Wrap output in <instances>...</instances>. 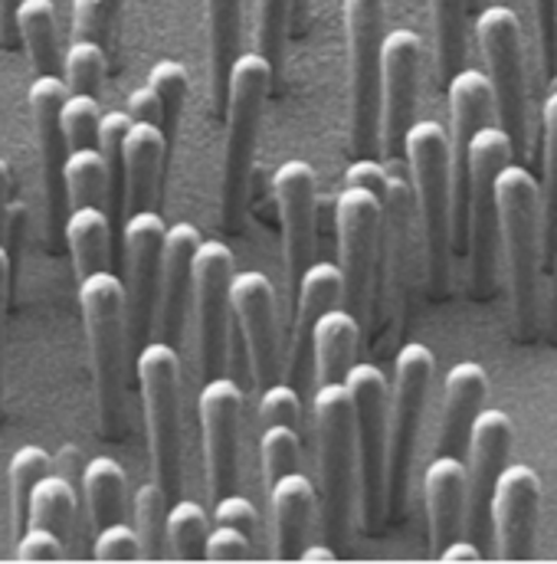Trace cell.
<instances>
[{"instance_id": "9c48e42d", "label": "cell", "mask_w": 557, "mask_h": 564, "mask_svg": "<svg viewBox=\"0 0 557 564\" xmlns=\"http://www.w3.org/2000/svg\"><path fill=\"white\" fill-rule=\"evenodd\" d=\"M414 187L407 174V161H387V187L381 197V250H378V276L381 285L374 289L378 305H371V325L381 328L391 322L394 332L404 328L407 299H411V273H414Z\"/></svg>"}, {"instance_id": "ac0fdd59", "label": "cell", "mask_w": 557, "mask_h": 564, "mask_svg": "<svg viewBox=\"0 0 557 564\" xmlns=\"http://www.w3.org/2000/svg\"><path fill=\"white\" fill-rule=\"evenodd\" d=\"M243 391L230 378H210L200 391V430L210 496L220 499L240 482V436H243Z\"/></svg>"}, {"instance_id": "b9f144b4", "label": "cell", "mask_w": 557, "mask_h": 564, "mask_svg": "<svg viewBox=\"0 0 557 564\" xmlns=\"http://www.w3.org/2000/svg\"><path fill=\"white\" fill-rule=\"evenodd\" d=\"M148 86L161 99V116H164L161 132L171 141L177 132V122H181V109L187 102V73L177 59H157L148 73Z\"/></svg>"}, {"instance_id": "db71d44e", "label": "cell", "mask_w": 557, "mask_h": 564, "mask_svg": "<svg viewBox=\"0 0 557 564\" xmlns=\"http://www.w3.org/2000/svg\"><path fill=\"white\" fill-rule=\"evenodd\" d=\"M345 187H364L378 197H384L387 187V164L378 158H354L345 171Z\"/></svg>"}, {"instance_id": "d6a6232c", "label": "cell", "mask_w": 557, "mask_h": 564, "mask_svg": "<svg viewBox=\"0 0 557 564\" xmlns=\"http://www.w3.org/2000/svg\"><path fill=\"white\" fill-rule=\"evenodd\" d=\"M13 33L23 40L36 73L59 76V43H56V7L53 0H20L13 10Z\"/></svg>"}, {"instance_id": "7a4b0ae2", "label": "cell", "mask_w": 557, "mask_h": 564, "mask_svg": "<svg viewBox=\"0 0 557 564\" xmlns=\"http://www.w3.org/2000/svg\"><path fill=\"white\" fill-rule=\"evenodd\" d=\"M404 161L414 187L426 282L433 295H446L452 263V171L449 132L436 119H417L404 139Z\"/></svg>"}, {"instance_id": "03108f58", "label": "cell", "mask_w": 557, "mask_h": 564, "mask_svg": "<svg viewBox=\"0 0 557 564\" xmlns=\"http://www.w3.org/2000/svg\"><path fill=\"white\" fill-rule=\"evenodd\" d=\"M335 558H338V552L328 545H312V549L298 552V562H335Z\"/></svg>"}, {"instance_id": "7dc6e473", "label": "cell", "mask_w": 557, "mask_h": 564, "mask_svg": "<svg viewBox=\"0 0 557 564\" xmlns=\"http://www.w3.org/2000/svg\"><path fill=\"white\" fill-rule=\"evenodd\" d=\"M125 0H73V40H96L106 46Z\"/></svg>"}, {"instance_id": "816d5d0a", "label": "cell", "mask_w": 557, "mask_h": 564, "mask_svg": "<svg viewBox=\"0 0 557 564\" xmlns=\"http://www.w3.org/2000/svg\"><path fill=\"white\" fill-rule=\"evenodd\" d=\"M250 555H253V539L250 535H243L240 529H230V525L210 529L207 545H204L207 562H247Z\"/></svg>"}, {"instance_id": "91938a15", "label": "cell", "mask_w": 557, "mask_h": 564, "mask_svg": "<svg viewBox=\"0 0 557 564\" xmlns=\"http://www.w3.org/2000/svg\"><path fill=\"white\" fill-rule=\"evenodd\" d=\"M7 292H10V257L0 243V414H3V328H7Z\"/></svg>"}, {"instance_id": "74e56055", "label": "cell", "mask_w": 557, "mask_h": 564, "mask_svg": "<svg viewBox=\"0 0 557 564\" xmlns=\"http://www.w3.org/2000/svg\"><path fill=\"white\" fill-rule=\"evenodd\" d=\"M542 224H545V257L555 237L557 217V79L542 102Z\"/></svg>"}, {"instance_id": "6f0895ef", "label": "cell", "mask_w": 557, "mask_h": 564, "mask_svg": "<svg viewBox=\"0 0 557 564\" xmlns=\"http://www.w3.org/2000/svg\"><path fill=\"white\" fill-rule=\"evenodd\" d=\"M125 112H129L132 122H154L157 129H161V119H164V116H161V99L154 96V89H151L148 83L129 96Z\"/></svg>"}, {"instance_id": "f5cc1de1", "label": "cell", "mask_w": 557, "mask_h": 564, "mask_svg": "<svg viewBox=\"0 0 557 564\" xmlns=\"http://www.w3.org/2000/svg\"><path fill=\"white\" fill-rule=\"evenodd\" d=\"M214 522H217V525L240 529L243 535L253 539V535H256V525H260V516H256V506H253L247 496H240V492L233 489V492L214 499Z\"/></svg>"}, {"instance_id": "003e7915", "label": "cell", "mask_w": 557, "mask_h": 564, "mask_svg": "<svg viewBox=\"0 0 557 564\" xmlns=\"http://www.w3.org/2000/svg\"><path fill=\"white\" fill-rule=\"evenodd\" d=\"M551 76L557 79V0H555V63H551Z\"/></svg>"}, {"instance_id": "60d3db41", "label": "cell", "mask_w": 557, "mask_h": 564, "mask_svg": "<svg viewBox=\"0 0 557 564\" xmlns=\"http://www.w3.org/2000/svg\"><path fill=\"white\" fill-rule=\"evenodd\" d=\"M167 506L171 496L157 482H144L135 492V532H139L141 558L157 562L167 555Z\"/></svg>"}, {"instance_id": "f35d334b", "label": "cell", "mask_w": 557, "mask_h": 564, "mask_svg": "<svg viewBox=\"0 0 557 564\" xmlns=\"http://www.w3.org/2000/svg\"><path fill=\"white\" fill-rule=\"evenodd\" d=\"M46 473H50V453L43 446H20L10 456L7 479H10V506H13L17 535L30 525V496Z\"/></svg>"}, {"instance_id": "7c38bea8", "label": "cell", "mask_w": 557, "mask_h": 564, "mask_svg": "<svg viewBox=\"0 0 557 564\" xmlns=\"http://www.w3.org/2000/svg\"><path fill=\"white\" fill-rule=\"evenodd\" d=\"M476 40L485 59V79L492 86V112L499 129L512 139L515 154H528V73L522 23L515 10L495 3L479 13Z\"/></svg>"}, {"instance_id": "5bb4252c", "label": "cell", "mask_w": 557, "mask_h": 564, "mask_svg": "<svg viewBox=\"0 0 557 564\" xmlns=\"http://www.w3.org/2000/svg\"><path fill=\"white\" fill-rule=\"evenodd\" d=\"M233 253L220 240H200L194 253V328L204 381L220 378L227 368L230 345V282H233Z\"/></svg>"}, {"instance_id": "30bf717a", "label": "cell", "mask_w": 557, "mask_h": 564, "mask_svg": "<svg viewBox=\"0 0 557 564\" xmlns=\"http://www.w3.org/2000/svg\"><path fill=\"white\" fill-rule=\"evenodd\" d=\"M433 368H436L433 351L423 341L404 345L394 361V384L387 404V519L394 522H401L407 512L411 473H414Z\"/></svg>"}, {"instance_id": "f546056e", "label": "cell", "mask_w": 557, "mask_h": 564, "mask_svg": "<svg viewBox=\"0 0 557 564\" xmlns=\"http://www.w3.org/2000/svg\"><path fill=\"white\" fill-rule=\"evenodd\" d=\"M361 341V318L341 305H331L318 315L312 328V375L318 384L345 381L348 368L354 365V351Z\"/></svg>"}, {"instance_id": "44dd1931", "label": "cell", "mask_w": 557, "mask_h": 564, "mask_svg": "<svg viewBox=\"0 0 557 564\" xmlns=\"http://www.w3.org/2000/svg\"><path fill=\"white\" fill-rule=\"evenodd\" d=\"M282 220V253H285V282L288 295L302 280L305 267L312 263L315 247V207H318V181L308 161H285L273 177Z\"/></svg>"}, {"instance_id": "603a6c76", "label": "cell", "mask_w": 557, "mask_h": 564, "mask_svg": "<svg viewBox=\"0 0 557 564\" xmlns=\"http://www.w3.org/2000/svg\"><path fill=\"white\" fill-rule=\"evenodd\" d=\"M230 312L237 315L247 351H250V368L260 388L273 384L278 375V318H276V289L270 276L247 270L233 273L230 282Z\"/></svg>"}, {"instance_id": "e7e4bbea", "label": "cell", "mask_w": 557, "mask_h": 564, "mask_svg": "<svg viewBox=\"0 0 557 564\" xmlns=\"http://www.w3.org/2000/svg\"><path fill=\"white\" fill-rule=\"evenodd\" d=\"M7 204H10V167L0 158V237H3V224H7Z\"/></svg>"}, {"instance_id": "681fc988", "label": "cell", "mask_w": 557, "mask_h": 564, "mask_svg": "<svg viewBox=\"0 0 557 564\" xmlns=\"http://www.w3.org/2000/svg\"><path fill=\"white\" fill-rule=\"evenodd\" d=\"M92 555L99 562H139V532L125 522H109V525L96 529Z\"/></svg>"}, {"instance_id": "7402d4cb", "label": "cell", "mask_w": 557, "mask_h": 564, "mask_svg": "<svg viewBox=\"0 0 557 564\" xmlns=\"http://www.w3.org/2000/svg\"><path fill=\"white\" fill-rule=\"evenodd\" d=\"M489 512H492L495 555L505 562L528 558L542 516V476L525 463L505 466L495 482Z\"/></svg>"}, {"instance_id": "e0dca14e", "label": "cell", "mask_w": 557, "mask_h": 564, "mask_svg": "<svg viewBox=\"0 0 557 564\" xmlns=\"http://www.w3.org/2000/svg\"><path fill=\"white\" fill-rule=\"evenodd\" d=\"M423 43L414 30L384 33L381 46V151L387 161L404 158V139L417 122Z\"/></svg>"}, {"instance_id": "83f0119b", "label": "cell", "mask_w": 557, "mask_h": 564, "mask_svg": "<svg viewBox=\"0 0 557 564\" xmlns=\"http://www.w3.org/2000/svg\"><path fill=\"white\" fill-rule=\"evenodd\" d=\"M164 132L154 122H132L129 135L122 144V174H125V191H122V214H135L151 207L157 197L161 171H164V154H167Z\"/></svg>"}, {"instance_id": "4dcf8cb0", "label": "cell", "mask_w": 557, "mask_h": 564, "mask_svg": "<svg viewBox=\"0 0 557 564\" xmlns=\"http://www.w3.org/2000/svg\"><path fill=\"white\" fill-rule=\"evenodd\" d=\"M207 7V63H210V102L214 112H223L227 79L233 59L240 56L243 36V0H204Z\"/></svg>"}, {"instance_id": "6da1fadb", "label": "cell", "mask_w": 557, "mask_h": 564, "mask_svg": "<svg viewBox=\"0 0 557 564\" xmlns=\"http://www.w3.org/2000/svg\"><path fill=\"white\" fill-rule=\"evenodd\" d=\"M499 207V250L505 257L512 332L518 341H532L542 328V267H545V224L538 177L509 161L495 177Z\"/></svg>"}, {"instance_id": "8992f818", "label": "cell", "mask_w": 557, "mask_h": 564, "mask_svg": "<svg viewBox=\"0 0 557 564\" xmlns=\"http://www.w3.org/2000/svg\"><path fill=\"white\" fill-rule=\"evenodd\" d=\"M354 411V456H358V516L368 535L387 522V404L391 381L378 365H351L345 375Z\"/></svg>"}, {"instance_id": "52a82bcc", "label": "cell", "mask_w": 557, "mask_h": 564, "mask_svg": "<svg viewBox=\"0 0 557 564\" xmlns=\"http://www.w3.org/2000/svg\"><path fill=\"white\" fill-rule=\"evenodd\" d=\"M387 0H345L348 36V141L358 158L381 151V46Z\"/></svg>"}, {"instance_id": "f1b7e54d", "label": "cell", "mask_w": 557, "mask_h": 564, "mask_svg": "<svg viewBox=\"0 0 557 564\" xmlns=\"http://www.w3.org/2000/svg\"><path fill=\"white\" fill-rule=\"evenodd\" d=\"M270 502H273V532H276V549L273 555L282 562L298 558V552L305 549L312 519H315V506H318V492L312 486L308 476L285 473L270 486Z\"/></svg>"}, {"instance_id": "3957f363", "label": "cell", "mask_w": 557, "mask_h": 564, "mask_svg": "<svg viewBox=\"0 0 557 564\" xmlns=\"http://www.w3.org/2000/svg\"><path fill=\"white\" fill-rule=\"evenodd\" d=\"M273 66L263 53H240L233 59L227 79V144H223V167H220V227L240 230L250 197L253 158L263 129L266 99L273 93Z\"/></svg>"}, {"instance_id": "be15d7a7", "label": "cell", "mask_w": 557, "mask_h": 564, "mask_svg": "<svg viewBox=\"0 0 557 564\" xmlns=\"http://www.w3.org/2000/svg\"><path fill=\"white\" fill-rule=\"evenodd\" d=\"M20 0H0V40L3 43H13L17 33H13V10H17Z\"/></svg>"}, {"instance_id": "4fadbf2b", "label": "cell", "mask_w": 557, "mask_h": 564, "mask_svg": "<svg viewBox=\"0 0 557 564\" xmlns=\"http://www.w3.org/2000/svg\"><path fill=\"white\" fill-rule=\"evenodd\" d=\"M341 302L358 318L371 315L378 250H381V197L364 187H345L335 204Z\"/></svg>"}, {"instance_id": "5b68a950", "label": "cell", "mask_w": 557, "mask_h": 564, "mask_svg": "<svg viewBox=\"0 0 557 564\" xmlns=\"http://www.w3.org/2000/svg\"><path fill=\"white\" fill-rule=\"evenodd\" d=\"M312 430L321 486V529L328 542H348L358 502L354 411L345 381L318 384L312 398Z\"/></svg>"}, {"instance_id": "11a10c76", "label": "cell", "mask_w": 557, "mask_h": 564, "mask_svg": "<svg viewBox=\"0 0 557 564\" xmlns=\"http://www.w3.org/2000/svg\"><path fill=\"white\" fill-rule=\"evenodd\" d=\"M532 13H535L542 66L551 73V63H555V0H532Z\"/></svg>"}, {"instance_id": "e575fe53", "label": "cell", "mask_w": 557, "mask_h": 564, "mask_svg": "<svg viewBox=\"0 0 557 564\" xmlns=\"http://www.w3.org/2000/svg\"><path fill=\"white\" fill-rule=\"evenodd\" d=\"M79 492L59 476V473H46L33 496H30V525H46L56 532V539L63 545H69L73 539V522H76V509H79Z\"/></svg>"}, {"instance_id": "d590c367", "label": "cell", "mask_w": 557, "mask_h": 564, "mask_svg": "<svg viewBox=\"0 0 557 564\" xmlns=\"http://www.w3.org/2000/svg\"><path fill=\"white\" fill-rule=\"evenodd\" d=\"M466 13L469 0H429L433 17V50H436V73L446 83L466 59Z\"/></svg>"}, {"instance_id": "1f68e13d", "label": "cell", "mask_w": 557, "mask_h": 564, "mask_svg": "<svg viewBox=\"0 0 557 564\" xmlns=\"http://www.w3.org/2000/svg\"><path fill=\"white\" fill-rule=\"evenodd\" d=\"M63 237L73 253L76 276H89L99 270H109L112 260V217L99 204H83L73 207L69 217L63 220Z\"/></svg>"}, {"instance_id": "f6af8a7d", "label": "cell", "mask_w": 557, "mask_h": 564, "mask_svg": "<svg viewBox=\"0 0 557 564\" xmlns=\"http://www.w3.org/2000/svg\"><path fill=\"white\" fill-rule=\"evenodd\" d=\"M288 7L292 0H256V53L266 56L273 73H278L288 43Z\"/></svg>"}, {"instance_id": "ab89813d", "label": "cell", "mask_w": 557, "mask_h": 564, "mask_svg": "<svg viewBox=\"0 0 557 564\" xmlns=\"http://www.w3.org/2000/svg\"><path fill=\"white\" fill-rule=\"evenodd\" d=\"M167 545L174 558H187L197 562L204 558V545L210 535V516L200 502L194 499H177L174 506H167Z\"/></svg>"}, {"instance_id": "d6986e66", "label": "cell", "mask_w": 557, "mask_h": 564, "mask_svg": "<svg viewBox=\"0 0 557 564\" xmlns=\"http://www.w3.org/2000/svg\"><path fill=\"white\" fill-rule=\"evenodd\" d=\"M164 220L157 210L144 207L125 217L122 243H125V318L129 338L141 345L151 332L157 308V282H161V253H164Z\"/></svg>"}, {"instance_id": "d4e9b609", "label": "cell", "mask_w": 557, "mask_h": 564, "mask_svg": "<svg viewBox=\"0 0 557 564\" xmlns=\"http://www.w3.org/2000/svg\"><path fill=\"white\" fill-rule=\"evenodd\" d=\"M341 302V270L338 263H308L292 295V355H288V381L298 388L312 375V328L321 312Z\"/></svg>"}, {"instance_id": "6125c7cd", "label": "cell", "mask_w": 557, "mask_h": 564, "mask_svg": "<svg viewBox=\"0 0 557 564\" xmlns=\"http://www.w3.org/2000/svg\"><path fill=\"white\" fill-rule=\"evenodd\" d=\"M308 26V0H292L288 7V36H302Z\"/></svg>"}, {"instance_id": "484cf974", "label": "cell", "mask_w": 557, "mask_h": 564, "mask_svg": "<svg viewBox=\"0 0 557 564\" xmlns=\"http://www.w3.org/2000/svg\"><path fill=\"white\" fill-rule=\"evenodd\" d=\"M423 502L429 525V549L439 555L466 529V463L462 456L436 453L423 473Z\"/></svg>"}, {"instance_id": "277c9868", "label": "cell", "mask_w": 557, "mask_h": 564, "mask_svg": "<svg viewBox=\"0 0 557 564\" xmlns=\"http://www.w3.org/2000/svg\"><path fill=\"white\" fill-rule=\"evenodd\" d=\"M83 325L92 355L96 408L102 436H125V368H129V318H125V285L109 270L79 280Z\"/></svg>"}, {"instance_id": "ee69618b", "label": "cell", "mask_w": 557, "mask_h": 564, "mask_svg": "<svg viewBox=\"0 0 557 564\" xmlns=\"http://www.w3.org/2000/svg\"><path fill=\"white\" fill-rule=\"evenodd\" d=\"M260 459H263L266 486H273L278 476H285V473H295L298 463H302V433L295 426H285V423L263 426Z\"/></svg>"}, {"instance_id": "7bdbcfd3", "label": "cell", "mask_w": 557, "mask_h": 564, "mask_svg": "<svg viewBox=\"0 0 557 564\" xmlns=\"http://www.w3.org/2000/svg\"><path fill=\"white\" fill-rule=\"evenodd\" d=\"M63 69H66L69 93L96 96L102 79H106V69H109L106 46L96 43V40H73V46H69V53L63 59Z\"/></svg>"}, {"instance_id": "8fae6325", "label": "cell", "mask_w": 557, "mask_h": 564, "mask_svg": "<svg viewBox=\"0 0 557 564\" xmlns=\"http://www.w3.org/2000/svg\"><path fill=\"white\" fill-rule=\"evenodd\" d=\"M144 423H148V449L154 482L177 496L181 489V453H184V430H181V358L177 348L167 341H148L135 358Z\"/></svg>"}, {"instance_id": "2e32d148", "label": "cell", "mask_w": 557, "mask_h": 564, "mask_svg": "<svg viewBox=\"0 0 557 564\" xmlns=\"http://www.w3.org/2000/svg\"><path fill=\"white\" fill-rule=\"evenodd\" d=\"M512 440H515V423L499 408H482L469 430V443L462 453V463H466V535L476 545L489 539V529H492L489 506H492L495 482H499L502 469L509 466Z\"/></svg>"}, {"instance_id": "8d00e7d4", "label": "cell", "mask_w": 557, "mask_h": 564, "mask_svg": "<svg viewBox=\"0 0 557 564\" xmlns=\"http://www.w3.org/2000/svg\"><path fill=\"white\" fill-rule=\"evenodd\" d=\"M63 187H66V204L83 207V204H106L109 200V167L99 154L96 144L89 148H73L63 164Z\"/></svg>"}, {"instance_id": "ba28073f", "label": "cell", "mask_w": 557, "mask_h": 564, "mask_svg": "<svg viewBox=\"0 0 557 564\" xmlns=\"http://www.w3.org/2000/svg\"><path fill=\"white\" fill-rule=\"evenodd\" d=\"M515 161L512 139L499 126H485L469 144V194H466V257L476 299H489L499 276V207L495 177Z\"/></svg>"}, {"instance_id": "c3c4849f", "label": "cell", "mask_w": 557, "mask_h": 564, "mask_svg": "<svg viewBox=\"0 0 557 564\" xmlns=\"http://www.w3.org/2000/svg\"><path fill=\"white\" fill-rule=\"evenodd\" d=\"M260 423L273 426V423H285V426H302V394L295 384H266L260 394Z\"/></svg>"}, {"instance_id": "9a60e30c", "label": "cell", "mask_w": 557, "mask_h": 564, "mask_svg": "<svg viewBox=\"0 0 557 564\" xmlns=\"http://www.w3.org/2000/svg\"><path fill=\"white\" fill-rule=\"evenodd\" d=\"M449 93V171H452V253H466V194H469V144L489 126L492 86L482 69H456L446 79Z\"/></svg>"}, {"instance_id": "cb8c5ba5", "label": "cell", "mask_w": 557, "mask_h": 564, "mask_svg": "<svg viewBox=\"0 0 557 564\" xmlns=\"http://www.w3.org/2000/svg\"><path fill=\"white\" fill-rule=\"evenodd\" d=\"M200 247V234L194 224H174L164 230V253H161V282H157V308L161 318V341H181L190 289H194V253Z\"/></svg>"}, {"instance_id": "ffe728a7", "label": "cell", "mask_w": 557, "mask_h": 564, "mask_svg": "<svg viewBox=\"0 0 557 564\" xmlns=\"http://www.w3.org/2000/svg\"><path fill=\"white\" fill-rule=\"evenodd\" d=\"M69 96L66 79L56 73H40L26 89V106L33 119V132L40 144V164H43V204H46V240H56V230L66 220V187H63V164L69 154V144L59 126V106Z\"/></svg>"}, {"instance_id": "9f6ffc18", "label": "cell", "mask_w": 557, "mask_h": 564, "mask_svg": "<svg viewBox=\"0 0 557 564\" xmlns=\"http://www.w3.org/2000/svg\"><path fill=\"white\" fill-rule=\"evenodd\" d=\"M86 456H83V449L79 446H63L59 453H56V459H50V466H53V473H59L76 492H79V499H83V469H86V463H83Z\"/></svg>"}, {"instance_id": "94428289", "label": "cell", "mask_w": 557, "mask_h": 564, "mask_svg": "<svg viewBox=\"0 0 557 564\" xmlns=\"http://www.w3.org/2000/svg\"><path fill=\"white\" fill-rule=\"evenodd\" d=\"M436 558H443V562H479V558H482V549H479L472 539H462V535H459V539H452Z\"/></svg>"}, {"instance_id": "680465c9", "label": "cell", "mask_w": 557, "mask_h": 564, "mask_svg": "<svg viewBox=\"0 0 557 564\" xmlns=\"http://www.w3.org/2000/svg\"><path fill=\"white\" fill-rule=\"evenodd\" d=\"M548 267H551V273H548V295H545V312H542V318H545V332H548V338L557 341V217H555V237H551V247H548Z\"/></svg>"}, {"instance_id": "bcb514c9", "label": "cell", "mask_w": 557, "mask_h": 564, "mask_svg": "<svg viewBox=\"0 0 557 564\" xmlns=\"http://www.w3.org/2000/svg\"><path fill=\"white\" fill-rule=\"evenodd\" d=\"M99 119H102V109L96 102V96H86V93H69L59 106V126H63V135L69 151L73 148H89L96 144V132H99Z\"/></svg>"}, {"instance_id": "f907efd6", "label": "cell", "mask_w": 557, "mask_h": 564, "mask_svg": "<svg viewBox=\"0 0 557 564\" xmlns=\"http://www.w3.org/2000/svg\"><path fill=\"white\" fill-rule=\"evenodd\" d=\"M63 555H66V545L46 525H26L17 535V558L20 562H59Z\"/></svg>"}, {"instance_id": "836d02e7", "label": "cell", "mask_w": 557, "mask_h": 564, "mask_svg": "<svg viewBox=\"0 0 557 564\" xmlns=\"http://www.w3.org/2000/svg\"><path fill=\"white\" fill-rule=\"evenodd\" d=\"M129 479H125V469L109 459V456H92L83 469V496H86V506H89V519L96 529L109 525V522H119L122 519V509H125V489Z\"/></svg>"}, {"instance_id": "4316f807", "label": "cell", "mask_w": 557, "mask_h": 564, "mask_svg": "<svg viewBox=\"0 0 557 564\" xmlns=\"http://www.w3.org/2000/svg\"><path fill=\"white\" fill-rule=\"evenodd\" d=\"M489 398V371L479 361H459L446 375L443 388V421L436 436V453L462 456L469 443V430L485 408Z\"/></svg>"}]
</instances>
